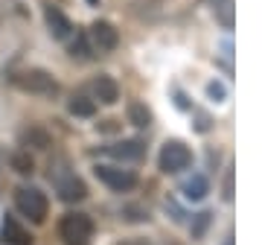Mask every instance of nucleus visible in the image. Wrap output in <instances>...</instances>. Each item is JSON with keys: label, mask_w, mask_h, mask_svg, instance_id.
I'll return each mask as SVG.
<instances>
[{"label": "nucleus", "mask_w": 262, "mask_h": 245, "mask_svg": "<svg viewBox=\"0 0 262 245\" xmlns=\"http://www.w3.org/2000/svg\"><path fill=\"white\" fill-rule=\"evenodd\" d=\"M108 152H111L114 158H140L143 143L140 140H122V143H117V146H111Z\"/></svg>", "instance_id": "obj_11"}, {"label": "nucleus", "mask_w": 262, "mask_h": 245, "mask_svg": "<svg viewBox=\"0 0 262 245\" xmlns=\"http://www.w3.org/2000/svg\"><path fill=\"white\" fill-rule=\"evenodd\" d=\"M215 12L225 27H233V0H215Z\"/></svg>", "instance_id": "obj_15"}, {"label": "nucleus", "mask_w": 262, "mask_h": 245, "mask_svg": "<svg viewBox=\"0 0 262 245\" xmlns=\"http://www.w3.org/2000/svg\"><path fill=\"white\" fill-rule=\"evenodd\" d=\"M15 208H18L27 219H32L35 225H41V222L47 219L50 205H47V196H44L41 190H35V187H20L18 193H15Z\"/></svg>", "instance_id": "obj_3"}, {"label": "nucleus", "mask_w": 262, "mask_h": 245, "mask_svg": "<svg viewBox=\"0 0 262 245\" xmlns=\"http://www.w3.org/2000/svg\"><path fill=\"white\" fill-rule=\"evenodd\" d=\"M128 122H134L137 129H146L151 122V111L143 103H131L128 105Z\"/></svg>", "instance_id": "obj_12"}, {"label": "nucleus", "mask_w": 262, "mask_h": 245, "mask_svg": "<svg viewBox=\"0 0 262 245\" xmlns=\"http://www.w3.org/2000/svg\"><path fill=\"white\" fill-rule=\"evenodd\" d=\"M192 164V152L181 140H166L160 149V170L163 172H181Z\"/></svg>", "instance_id": "obj_4"}, {"label": "nucleus", "mask_w": 262, "mask_h": 245, "mask_svg": "<svg viewBox=\"0 0 262 245\" xmlns=\"http://www.w3.org/2000/svg\"><path fill=\"white\" fill-rule=\"evenodd\" d=\"M207 91H210V96H215V99H222V96H225V88H222V85H215V82H213L210 88H207Z\"/></svg>", "instance_id": "obj_17"}, {"label": "nucleus", "mask_w": 262, "mask_h": 245, "mask_svg": "<svg viewBox=\"0 0 262 245\" xmlns=\"http://www.w3.org/2000/svg\"><path fill=\"white\" fill-rule=\"evenodd\" d=\"M15 164H18V172H29V170H32V160H29V158H20V155H18Z\"/></svg>", "instance_id": "obj_16"}, {"label": "nucleus", "mask_w": 262, "mask_h": 245, "mask_svg": "<svg viewBox=\"0 0 262 245\" xmlns=\"http://www.w3.org/2000/svg\"><path fill=\"white\" fill-rule=\"evenodd\" d=\"M44 18H47V27H50V32H53L56 38H67L70 32H73L70 18H67L58 6H44Z\"/></svg>", "instance_id": "obj_8"}, {"label": "nucleus", "mask_w": 262, "mask_h": 245, "mask_svg": "<svg viewBox=\"0 0 262 245\" xmlns=\"http://www.w3.org/2000/svg\"><path fill=\"white\" fill-rule=\"evenodd\" d=\"M0 239L6 245H32V234L12 216L3 219V225H0Z\"/></svg>", "instance_id": "obj_7"}, {"label": "nucleus", "mask_w": 262, "mask_h": 245, "mask_svg": "<svg viewBox=\"0 0 262 245\" xmlns=\"http://www.w3.org/2000/svg\"><path fill=\"white\" fill-rule=\"evenodd\" d=\"M12 82H15L20 91H27V94H38V96H53V94H58V82L47 73V70H41V67L20 70V73L12 76Z\"/></svg>", "instance_id": "obj_1"}, {"label": "nucleus", "mask_w": 262, "mask_h": 245, "mask_svg": "<svg viewBox=\"0 0 262 245\" xmlns=\"http://www.w3.org/2000/svg\"><path fill=\"white\" fill-rule=\"evenodd\" d=\"M96 178L102 181L105 187L117 190V193H125L137 184V175L131 170H120V167H96Z\"/></svg>", "instance_id": "obj_5"}, {"label": "nucleus", "mask_w": 262, "mask_h": 245, "mask_svg": "<svg viewBox=\"0 0 262 245\" xmlns=\"http://www.w3.org/2000/svg\"><path fill=\"white\" fill-rule=\"evenodd\" d=\"M184 196L192 198V201L204 198V196H207V178H204V175H192V178L184 184Z\"/></svg>", "instance_id": "obj_13"}, {"label": "nucleus", "mask_w": 262, "mask_h": 245, "mask_svg": "<svg viewBox=\"0 0 262 245\" xmlns=\"http://www.w3.org/2000/svg\"><path fill=\"white\" fill-rule=\"evenodd\" d=\"M91 41H94V47L99 50V53H111V50H117V44H120V32H117L114 24H108V21H96L94 27H91Z\"/></svg>", "instance_id": "obj_6"}, {"label": "nucleus", "mask_w": 262, "mask_h": 245, "mask_svg": "<svg viewBox=\"0 0 262 245\" xmlns=\"http://www.w3.org/2000/svg\"><path fill=\"white\" fill-rule=\"evenodd\" d=\"M58 231H61L64 245H91L94 239V222L88 213H67Z\"/></svg>", "instance_id": "obj_2"}, {"label": "nucleus", "mask_w": 262, "mask_h": 245, "mask_svg": "<svg viewBox=\"0 0 262 245\" xmlns=\"http://www.w3.org/2000/svg\"><path fill=\"white\" fill-rule=\"evenodd\" d=\"M58 196L64 198V201H82V198L88 196V187H84L82 178L70 175V178L58 181Z\"/></svg>", "instance_id": "obj_10"}, {"label": "nucleus", "mask_w": 262, "mask_h": 245, "mask_svg": "<svg viewBox=\"0 0 262 245\" xmlns=\"http://www.w3.org/2000/svg\"><path fill=\"white\" fill-rule=\"evenodd\" d=\"M117 245H151V242H146V239H122Z\"/></svg>", "instance_id": "obj_18"}, {"label": "nucleus", "mask_w": 262, "mask_h": 245, "mask_svg": "<svg viewBox=\"0 0 262 245\" xmlns=\"http://www.w3.org/2000/svg\"><path fill=\"white\" fill-rule=\"evenodd\" d=\"M70 114H76V117H94L96 103L88 99V96H73V99H70Z\"/></svg>", "instance_id": "obj_14"}, {"label": "nucleus", "mask_w": 262, "mask_h": 245, "mask_svg": "<svg viewBox=\"0 0 262 245\" xmlns=\"http://www.w3.org/2000/svg\"><path fill=\"white\" fill-rule=\"evenodd\" d=\"M91 91H94V96L99 99V103H105V105H111V103L120 99V88H117V82H114L111 76H99V79H94Z\"/></svg>", "instance_id": "obj_9"}]
</instances>
